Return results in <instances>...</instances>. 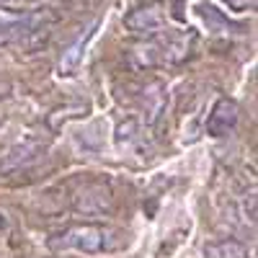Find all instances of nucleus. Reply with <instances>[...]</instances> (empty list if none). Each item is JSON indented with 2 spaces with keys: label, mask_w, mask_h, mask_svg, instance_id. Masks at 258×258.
<instances>
[{
  "label": "nucleus",
  "mask_w": 258,
  "mask_h": 258,
  "mask_svg": "<svg viewBox=\"0 0 258 258\" xmlns=\"http://www.w3.org/2000/svg\"><path fill=\"white\" fill-rule=\"evenodd\" d=\"M36 153H39V145H34V142H24V145H18L16 150H11V153L6 155V160H3V170L8 173V170L21 168L26 160H31Z\"/></svg>",
  "instance_id": "nucleus-9"
},
{
  "label": "nucleus",
  "mask_w": 258,
  "mask_h": 258,
  "mask_svg": "<svg viewBox=\"0 0 258 258\" xmlns=\"http://www.w3.org/2000/svg\"><path fill=\"white\" fill-rule=\"evenodd\" d=\"M222 3L232 11H253L255 8V0H222Z\"/></svg>",
  "instance_id": "nucleus-11"
},
{
  "label": "nucleus",
  "mask_w": 258,
  "mask_h": 258,
  "mask_svg": "<svg viewBox=\"0 0 258 258\" xmlns=\"http://www.w3.org/2000/svg\"><path fill=\"white\" fill-rule=\"evenodd\" d=\"M199 16L207 21V26H209L212 31H225V34H227V29H240V26H235L227 16H222L214 6H199Z\"/></svg>",
  "instance_id": "nucleus-10"
},
{
  "label": "nucleus",
  "mask_w": 258,
  "mask_h": 258,
  "mask_svg": "<svg viewBox=\"0 0 258 258\" xmlns=\"http://www.w3.org/2000/svg\"><path fill=\"white\" fill-rule=\"evenodd\" d=\"M52 21L41 11H11L0 6V44H36Z\"/></svg>",
  "instance_id": "nucleus-1"
},
{
  "label": "nucleus",
  "mask_w": 258,
  "mask_h": 258,
  "mask_svg": "<svg viewBox=\"0 0 258 258\" xmlns=\"http://www.w3.org/2000/svg\"><path fill=\"white\" fill-rule=\"evenodd\" d=\"M160 36V34H158ZM194 36L191 34H165L160 39L145 41L142 47H137L135 62L140 68H155V64H178L191 54Z\"/></svg>",
  "instance_id": "nucleus-3"
},
{
  "label": "nucleus",
  "mask_w": 258,
  "mask_h": 258,
  "mask_svg": "<svg viewBox=\"0 0 258 258\" xmlns=\"http://www.w3.org/2000/svg\"><path fill=\"white\" fill-rule=\"evenodd\" d=\"M204 258H253V255L238 240H212L204 245Z\"/></svg>",
  "instance_id": "nucleus-8"
},
{
  "label": "nucleus",
  "mask_w": 258,
  "mask_h": 258,
  "mask_svg": "<svg viewBox=\"0 0 258 258\" xmlns=\"http://www.w3.org/2000/svg\"><path fill=\"white\" fill-rule=\"evenodd\" d=\"M96 21L85 29V34H80L73 44L62 52V57H59V64H57V73L59 75H64V78H70V75H75V70H78V64H80V59H83V54H85V47H88V41L93 39V31H96Z\"/></svg>",
  "instance_id": "nucleus-6"
},
{
  "label": "nucleus",
  "mask_w": 258,
  "mask_h": 258,
  "mask_svg": "<svg viewBox=\"0 0 258 258\" xmlns=\"http://www.w3.org/2000/svg\"><path fill=\"white\" fill-rule=\"evenodd\" d=\"M124 26L137 36H158L165 31V13L160 3H147L124 16Z\"/></svg>",
  "instance_id": "nucleus-4"
},
{
  "label": "nucleus",
  "mask_w": 258,
  "mask_h": 258,
  "mask_svg": "<svg viewBox=\"0 0 258 258\" xmlns=\"http://www.w3.org/2000/svg\"><path fill=\"white\" fill-rule=\"evenodd\" d=\"M119 232L103 225H73L62 235L49 243L57 250H78V253H103V250H114L119 245Z\"/></svg>",
  "instance_id": "nucleus-2"
},
{
  "label": "nucleus",
  "mask_w": 258,
  "mask_h": 258,
  "mask_svg": "<svg viewBox=\"0 0 258 258\" xmlns=\"http://www.w3.org/2000/svg\"><path fill=\"white\" fill-rule=\"evenodd\" d=\"M165 93H168V91H165V85H160V83L150 85V88L145 91V96H142V106H145L147 124H155V121L163 116V111H165V101H168Z\"/></svg>",
  "instance_id": "nucleus-7"
},
{
  "label": "nucleus",
  "mask_w": 258,
  "mask_h": 258,
  "mask_svg": "<svg viewBox=\"0 0 258 258\" xmlns=\"http://www.w3.org/2000/svg\"><path fill=\"white\" fill-rule=\"evenodd\" d=\"M3 227H6V214L0 212V230H3Z\"/></svg>",
  "instance_id": "nucleus-12"
},
{
  "label": "nucleus",
  "mask_w": 258,
  "mask_h": 258,
  "mask_svg": "<svg viewBox=\"0 0 258 258\" xmlns=\"http://www.w3.org/2000/svg\"><path fill=\"white\" fill-rule=\"evenodd\" d=\"M240 119V109L232 98H220L212 106V111L207 116V135L209 137H227L235 132Z\"/></svg>",
  "instance_id": "nucleus-5"
}]
</instances>
